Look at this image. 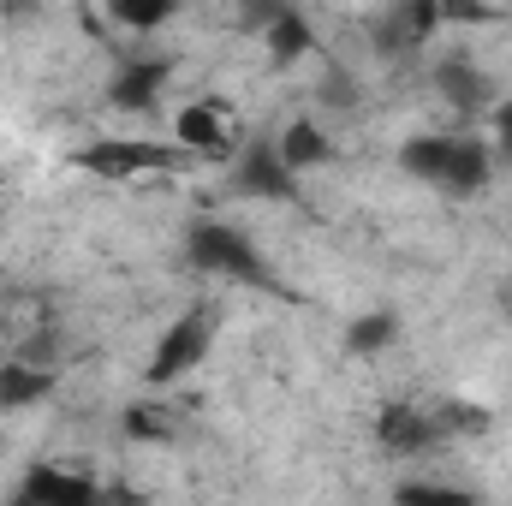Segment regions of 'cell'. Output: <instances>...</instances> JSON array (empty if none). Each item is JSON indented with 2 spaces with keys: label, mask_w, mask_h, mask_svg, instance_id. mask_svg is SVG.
<instances>
[{
  "label": "cell",
  "mask_w": 512,
  "mask_h": 506,
  "mask_svg": "<svg viewBox=\"0 0 512 506\" xmlns=\"http://www.w3.org/2000/svg\"><path fill=\"white\" fill-rule=\"evenodd\" d=\"M399 173L447 197H477L495 179V143L477 131H417L399 143Z\"/></svg>",
  "instance_id": "1"
},
{
  "label": "cell",
  "mask_w": 512,
  "mask_h": 506,
  "mask_svg": "<svg viewBox=\"0 0 512 506\" xmlns=\"http://www.w3.org/2000/svg\"><path fill=\"white\" fill-rule=\"evenodd\" d=\"M185 256L191 268H209L221 280H239V286H274V268L268 256L256 251V239L233 221H191L185 227Z\"/></svg>",
  "instance_id": "2"
},
{
  "label": "cell",
  "mask_w": 512,
  "mask_h": 506,
  "mask_svg": "<svg viewBox=\"0 0 512 506\" xmlns=\"http://www.w3.org/2000/svg\"><path fill=\"white\" fill-rule=\"evenodd\" d=\"M72 167L90 173V179H143V173H185L191 155L167 137H96V143H78L72 149Z\"/></svg>",
  "instance_id": "3"
},
{
  "label": "cell",
  "mask_w": 512,
  "mask_h": 506,
  "mask_svg": "<svg viewBox=\"0 0 512 506\" xmlns=\"http://www.w3.org/2000/svg\"><path fill=\"white\" fill-rule=\"evenodd\" d=\"M209 346H215V316H209V304H191L185 316H173V322L161 328V340H155V352H149V364H143V381H149V387L185 381L191 370L209 364Z\"/></svg>",
  "instance_id": "4"
},
{
  "label": "cell",
  "mask_w": 512,
  "mask_h": 506,
  "mask_svg": "<svg viewBox=\"0 0 512 506\" xmlns=\"http://www.w3.org/2000/svg\"><path fill=\"white\" fill-rule=\"evenodd\" d=\"M173 143L191 155V161H233L239 149H245V131L233 120V108L221 102V96H203V102H185L179 114H173Z\"/></svg>",
  "instance_id": "5"
},
{
  "label": "cell",
  "mask_w": 512,
  "mask_h": 506,
  "mask_svg": "<svg viewBox=\"0 0 512 506\" xmlns=\"http://www.w3.org/2000/svg\"><path fill=\"white\" fill-rule=\"evenodd\" d=\"M376 441H382V453H399V459H417V453H429V447H441L447 441V429H441V417L435 411H423V405H382L376 411Z\"/></svg>",
  "instance_id": "6"
},
{
  "label": "cell",
  "mask_w": 512,
  "mask_h": 506,
  "mask_svg": "<svg viewBox=\"0 0 512 506\" xmlns=\"http://www.w3.org/2000/svg\"><path fill=\"white\" fill-rule=\"evenodd\" d=\"M233 167H239V191L256 197V203H298V173L280 161V149L274 143H245L239 155H233Z\"/></svg>",
  "instance_id": "7"
},
{
  "label": "cell",
  "mask_w": 512,
  "mask_h": 506,
  "mask_svg": "<svg viewBox=\"0 0 512 506\" xmlns=\"http://www.w3.org/2000/svg\"><path fill=\"white\" fill-rule=\"evenodd\" d=\"M18 501H36V506H90L96 501V483L84 471H66L60 459H36L24 465L18 477Z\"/></svg>",
  "instance_id": "8"
},
{
  "label": "cell",
  "mask_w": 512,
  "mask_h": 506,
  "mask_svg": "<svg viewBox=\"0 0 512 506\" xmlns=\"http://www.w3.org/2000/svg\"><path fill=\"white\" fill-rule=\"evenodd\" d=\"M447 24V0H393V12H387V48H399V54H411V48H429L435 42V30Z\"/></svg>",
  "instance_id": "9"
},
{
  "label": "cell",
  "mask_w": 512,
  "mask_h": 506,
  "mask_svg": "<svg viewBox=\"0 0 512 506\" xmlns=\"http://www.w3.org/2000/svg\"><path fill=\"white\" fill-rule=\"evenodd\" d=\"M262 48H268L274 66H298V60L316 48V30H310V18H304L298 6H274V12L262 18Z\"/></svg>",
  "instance_id": "10"
},
{
  "label": "cell",
  "mask_w": 512,
  "mask_h": 506,
  "mask_svg": "<svg viewBox=\"0 0 512 506\" xmlns=\"http://www.w3.org/2000/svg\"><path fill=\"white\" fill-rule=\"evenodd\" d=\"M274 149H280V161H286L298 179L334 161V137H328V126H316V120H292V126L274 137Z\"/></svg>",
  "instance_id": "11"
},
{
  "label": "cell",
  "mask_w": 512,
  "mask_h": 506,
  "mask_svg": "<svg viewBox=\"0 0 512 506\" xmlns=\"http://www.w3.org/2000/svg\"><path fill=\"white\" fill-rule=\"evenodd\" d=\"M161 90H167V66H161V60H131L126 72L108 84V102H114L120 114H149V108L161 102Z\"/></svg>",
  "instance_id": "12"
},
{
  "label": "cell",
  "mask_w": 512,
  "mask_h": 506,
  "mask_svg": "<svg viewBox=\"0 0 512 506\" xmlns=\"http://www.w3.org/2000/svg\"><path fill=\"white\" fill-rule=\"evenodd\" d=\"M48 393H54V370L24 364V358L0 364V411H30V405H42Z\"/></svg>",
  "instance_id": "13"
},
{
  "label": "cell",
  "mask_w": 512,
  "mask_h": 506,
  "mask_svg": "<svg viewBox=\"0 0 512 506\" xmlns=\"http://www.w3.org/2000/svg\"><path fill=\"white\" fill-rule=\"evenodd\" d=\"M120 429H126V441H137V447H167V441H173V417H167V405H155V399H131L126 417H120Z\"/></svg>",
  "instance_id": "14"
},
{
  "label": "cell",
  "mask_w": 512,
  "mask_h": 506,
  "mask_svg": "<svg viewBox=\"0 0 512 506\" xmlns=\"http://www.w3.org/2000/svg\"><path fill=\"white\" fill-rule=\"evenodd\" d=\"M399 340V316L393 310H370V316H352V328H346V352H358V358H376Z\"/></svg>",
  "instance_id": "15"
},
{
  "label": "cell",
  "mask_w": 512,
  "mask_h": 506,
  "mask_svg": "<svg viewBox=\"0 0 512 506\" xmlns=\"http://www.w3.org/2000/svg\"><path fill=\"white\" fill-rule=\"evenodd\" d=\"M179 6L185 0H102V12L114 24H126V30H161V24L179 18Z\"/></svg>",
  "instance_id": "16"
},
{
  "label": "cell",
  "mask_w": 512,
  "mask_h": 506,
  "mask_svg": "<svg viewBox=\"0 0 512 506\" xmlns=\"http://www.w3.org/2000/svg\"><path fill=\"white\" fill-rule=\"evenodd\" d=\"M435 84H441V96H447V102H459V108H483V102H489V90H483L477 66H465V60L441 66V72H435Z\"/></svg>",
  "instance_id": "17"
},
{
  "label": "cell",
  "mask_w": 512,
  "mask_h": 506,
  "mask_svg": "<svg viewBox=\"0 0 512 506\" xmlns=\"http://www.w3.org/2000/svg\"><path fill=\"white\" fill-rule=\"evenodd\" d=\"M435 417H441V429H447V435H453V429H465V435H483V429H489V411H483V405H465V399L441 405Z\"/></svg>",
  "instance_id": "18"
},
{
  "label": "cell",
  "mask_w": 512,
  "mask_h": 506,
  "mask_svg": "<svg viewBox=\"0 0 512 506\" xmlns=\"http://www.w3.org/2000/svg\"><path fill=\"white\" fill-rule=\"evenodd\" d=\"M489 143H495V161H512V96L489 108Z\"/></svg>",
  "instance_id": "19"
},
{
  "label": "cell",
  "mask_w": 512,
  "mask_h": 506,
  "mask_svg": "<svg viewBox=\"0 0 512 506\" xmlns=\"http://www.w3.org/2000/svg\"><path fill=\"white\" fill-rule=\"evenodd\" d=\"M393 495H399V501H435V506H459V501H471L465 489H447V483H399Z\"/></svg>",
  "instance_id": "20"
},
{
  "label": "cell",
  "mask_w": 512,
  "mask_h": 506,
  "mask_svg": "<svg viewBox=\"0 0 512 506\" xmlns=\"http://www.w3.org/2000/svg\"><path fill=\"white\" fill-rule=\"evenodd\" d=\"M477 12H495V6H512V0H471Z\"/></svg>",
  "instance_id": "21"
}]
</instances>
